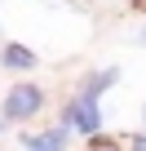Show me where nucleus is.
I'll list each match as a JSON object with an SVG mask.
<instances>
[{
	"label": "nucleus",
	"instance_id": "obj_1",
	"mask_svg": "<svg viewBox=\"0 0 146 151\" xmlns=\"http://www.w3.org/2000/svg\"><path fill=\"white\" fill-rule=\"evenodd\" d=\"M58 124H66L71 133H84V138H98V133H106L102 102H93V98H84V93H75V98H71V102L62 107Z\"/></svg>",
	"mask_w": 146,
	"mask_h": 151
},
{
	"label": "nucleus",
	"instance_id": "obj_2",
	"mask_svg": "<svg viewBox=\"0 0 146 151\" xmlns=\"http://www.w3.org/2000/svg\"><path fill=\"white\" fill-rule=\"evenodd\" d=\"M40 107H44V89L40 85H31V80H18L9 93H5V124H22V120H31V116H40Z\"/></svg>",
	"mask_w": 146,
	"mask_h": 151
},
{
	"label": "nucleus",
	"instance_id": "obj_3",
	"mask_svg": "<svg viewBox=\"0 0 146 151\" xmlns=\"http://www.w3.org/2000/svg\"><path fill=\"white\" fill-rule=\"evenodd\" d=\"M71 138L66 124H49L44 133H22V151H62Z\"/></svg>",
	"mask_w": 146,
	"mask_h": 151
},
{
	"label": "nucleus",
	"instance_id": "obj_4",
	"mask_svg": "<svg viewBox=\"0 0 146 151\" xmlns=\"http://www.w3.org/2000/svg\"><path fill=\"white\" fill-rule=\"evenodd\" d=\"M120 80V67H102V71H93V76H84V85H80V93L84 98H93V102H102V93L111 89Z\"/></svg>",
	"mask_w": 146,
	"mask_h": 151
},
{
	"label": "nucleus",
	"instance_id": "obj_5",
	"mask_svg": "<svg viewBox=\"0 0 146 151\" xmlns=\"http://www.w3.org/2000/svg\"><path fill=\"white\" fill-rule=\"evenodd\" d=\"M0 67H9V71H31V67H36V49H27V45H5V49H0Z\"/></svg>",
	"mask_w": 146,
	"mask_h": 151
},
{
	"label": "nucleus",
	"instance_id": "obj_6",
	"mask_svg": "<svg viewBox=\"0 0 146 151\" xmlns=\"http://www.w3.org/2000/svg\"><path fill=\"white\" fill-rule=\"evenodd\" d=\"M89 151H128V138H111V133H98V138H89Z\"/></svg>",
	"mask_w": 146,
	"mask_h": 151
},
{
	"label": "nucleus",
	"instance_id": "obj_7",
	"mask_svg": "<svg viewBox=\"0 0 146 151\" xmlns=\"http://www.w3.org/2000/svg\"><path fill=\"white\" fill-rule=\"evenodd\" d=\"M128 151H146V133H133L128 138Z\"/></svg>",
	"mask_w": 146,
	"mask_h": 151
},
{
	"label": "nucleus",
	"instance_id": "obj_8",
	"mask_svg": "<svg viewBox=\"0 0 146 151\" xmlns=\"http://www.w3.org/2000/svg\"><path fill=\"white\" fill-rule=\"evenodd\" d=\"M142 124H146V107H142ZM142 133H146V129H142Z\"/></svg>",
	"mask_w": 146,
	"mask_h": 151
},
{
	"label": "nucleus",
	"instance_id": "obj_9",
	"mask_svg": "<svg viewBox=\"0 0 146 151\" xmlns=\"http://www.w3.org/2000/svg\"><path fill=\"white\" fill-rule=\"evenodd\" d=\"M137 40H142V45H146V27H142V36H137Z\"/></svg>",
	"mask_w": 146,
	"mask_h": 151
},
{
	"label": "nucleus",
	"instance_id": "obj_10",
	"mask_svg": "<svg viewBox=\"0 0 146 151\" xmlns=\"http://www.w3.org/2000/svg\"><path fill=\"white\" fill-rule=\"evenodd\" d=\"M0 129H5V116H0Z\"/></svg>",
	"mask_w": 146,
	"mask_h": 151
}]
</instances>
